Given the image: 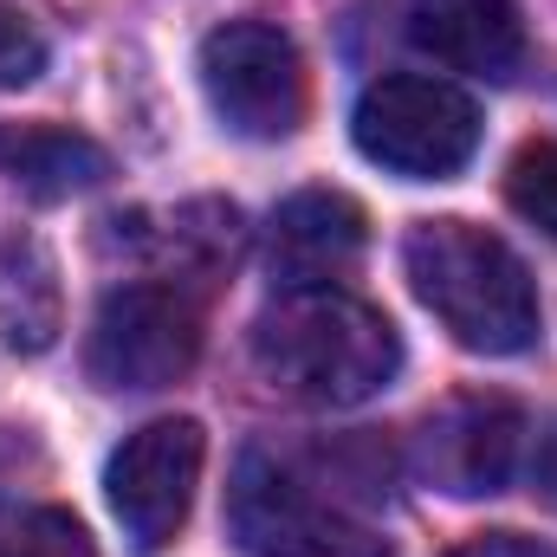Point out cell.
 <instances>
[{"label": "cell", "mask_w": 557, "mask_h": 557, "mask_svg": "<svg viewBox=\"0 0 557 557\" xmlns=\"http://www.w3.org/2000/svg\"><path fill=\"white\" fill-rule=\"evenodd\" d=\"M0 557H98L65 506H0Z\"/></svg>", "instance_id": "obj_13"}, {"label": "cell", "mask_w": 557, "mask_h": 557, "mask_svg": "<svg viewBox=\"0 0 557 557\" xmlns=\"http://www.w3.org/2000/svg\"><path fill=\"white\" fill-rule=\"evenodd\" d=\"M195 357H201V311L175 285H117L98 305L91 344H85L91 383L117 396H149L182 383Z\"/></svg>", "instance_id": "obj_6"}, {"label": "cell", "mask_w": 557, "mask_h": 557, "mask_svg": "<svg viewBox=\"0 0 557 557\" xmlns=\"http://www.w3.org/2000/svg\"><path fill=\"white\" fill-rule=\"evenodd\" d=\"M59 331H65L59 260L33 234H13L0 247V344L20 357H39L59 344Z\"/></svg>", "instance_id": "obj_11"}, {"label": "cell", "mask_w": 557, "mask_h": 557, "mask_svg": "<svg viewBox=\"0 0 557 557\" xmlns=\"http://www.w3.org/2000/svg\"><path fill=\"white\" fill-rule=\"evenodd\" d=\"M39 72H46V33H39L20 7L0 0V91H20V85H33Z\"/></svg>", "instance_id": "obj_15"}, {"label": "cell", "mask_w": 557, "mask_h": 557, "mask_svg": "<svg viewBox=\"0 0 557 557\" xmlns=\"http://www.w3.org/2000/svg\"><path fill=\"white\" fill-rule=\"evenodd\" d=\"M201 460H208V434L188 416L149 421L111 454L104 493H111L117 525L137 545H169L188 525V506H195V486H201Z\"/></svg>", "instance_id": "obj_8"}, {"label": "cell", "mask_w": 557, "mask_h": 557, "mask_svg": "<svg viewBox=\"0 0 557 557\" xmlns=\"http://www.w3.org/2000/svg\"><path fill=\"white\" fill-rule=\"evenodd\" d=\"M506 201H512L539 234L557 240V137H539L512 156V169H506Z\"/></svg>", "instance_id": "obj_14"}, {"label": "cell", "mask_w": 557, "mask_h": 557, "mask_svg": "<svg viewBox=\"0 0 557 557\" xmlns=\"http://www.w3.org/2000/svg\"><path fill=\"white\" fill-rule=\"evenodd\" d=\"M0 156H7L13 182H20L26 195H39V201H59V195H72V188H91V182H104V169H111L98 143L72 137V131H20Z\"/></svg>", "instance_id": "obj_12"}, {"label": "cell", "mask_w": 557, "mask_h": 557, "mask_svg": "<svg viewBox=\"0 0 557 557\" xmlns=\"http://www.w3.org/2000/svg\"><path fill=\"white\" fill-rule=\"evenodd\" d=\"M363 240H370V221H363V208L350 195L305 188V195H292L273 214L267 260H273V278L285 292H298V285H337L363 260Z\"/></svg>", "instance_id": "obj_9"}, {"label": "cell", "mask_w": 557, "mask_h": 557, "mask_svg": "<svg viewBox=\"0 0 557 557\" xmlns=\"http://www.w3.org/2000/svg\"><path fill=\"white\" fill-rule=\"evenodd\" d=\"M227 532L240 557H396V545L363 525L350 506L311 493L305 473H292L273 454H240L227 486Z\"/></svg>", "instance_id": "obj_3"}, {"label": "cell", "mask_w": 557, "mask_h": 557, "mask_svg": "<svg viewBox=\"0 0 557 557\" xmlns=\"http://www.w3.org/2000/svg\"><path fill=\"white\" fill-rule=\"evenodd\" d=\"M403 260L416 298L460 350L519 357L539 344V285L499 234L473 221H416Z\"/></svg>", "instance_id": "obj_2"}, {"label": "cell", "mask_w": 557, "mask_h": 557, "mask_svg": "<svg viewBox=\"0 0 557 557\" xmlns=\"http://www.w3.org/2000/svg\"><path fill=\"white\" fill-rule=\"evenodd\" d=\"M409 39L447 72L473 78H519L525 65V20L512 0H409Z\"/></svg>", "instance_id": "obj_10"}, {"label": "cell", "mask_w": 557, "mask_h": 557, "mask_svg": "<svg viewBox=\"0 0 557 557\" xmlns=\"http://www.w3.org/2000/svg\"><path fill=\"white\" fill-rule=\"evenodd\" d=\"M253 363L292 403L357 409L396 383L403 337L376 305H363L337 285H298V292H278L260 311Z\"/></svg>", "instance_id": "obj_1"}, {"label": "cell", "mask_w": 557, "mask_h": 557, "mask_svg": "<svg viewBox=\"0 0 557 557\" xmlns=\"http://www.w3.org/2000/svg\"><path fill=\"white\" fill-rule=\"evenodd\" d=\"M532 421L506 396H454L416 428V473L447 499L506 493L525 467Z\"/></svg>", "instance_id": "obj_7"}, {"label": "cell", "mask_w": 557, "mask_h": 557, "mask_svg": "<svg viewBox=\"0 0 557 557\" xmlns=\"http://www.w3.org/2000/svg\"><path fill=\"white\" fill-rule=\"evenodd\" d=\"M447 557H557L545 539H525V532H486V539H467L460 552Z\"/></svg>", "instance_id": "obj_16"}, {"label": "cell", "mask_w": 557, "mask_h": 557, "mask_svg": "<svg viewBox=\"0 0 557 557\" xmlns=\"http://www.w3.org/2000/svg\"><path fill=\"white\" fill-rule=\"evenodd\" d=\"M357 149L409 182H447L480 149V104L428 72H389L357 98Z\"/></svg>", "instance_id": "obj_4"}, {"label": "cell", "mask_w": 557, "mask_h": 557, "mask_svg": "<svg viewBox=\"0 0 557 557\" xmlns=\"http://www.w3.org/2000/svg\"><path fill=\"white\" fill-rule=\"evenodd\" d=\"M201 91L214 117L247 143H278L305 124L311 78L292 46V33L273 20H227L201 39Z\"/></svg>", "instance_id": "obj_5"}]
</instances>
